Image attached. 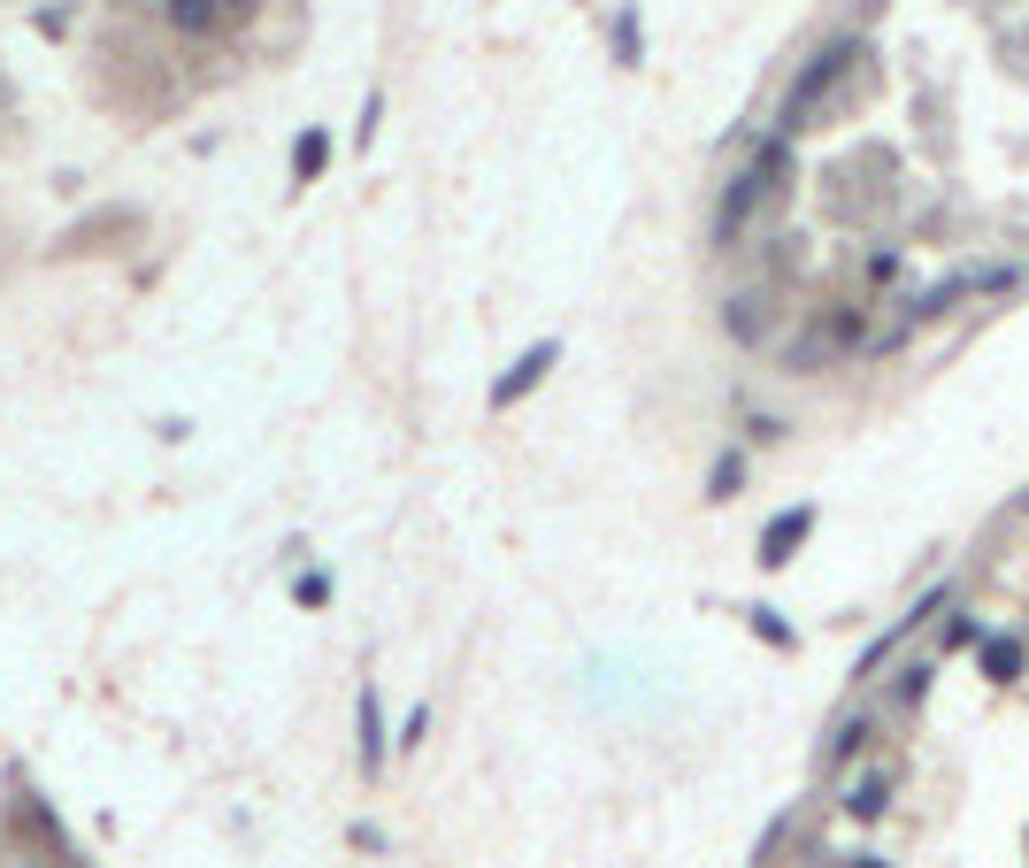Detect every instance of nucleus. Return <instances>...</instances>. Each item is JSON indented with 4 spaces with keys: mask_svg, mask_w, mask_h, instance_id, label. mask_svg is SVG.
<instances>
[{
    "mask_svg": "<svg viewBox=\"0 0 1029 868\" xmlns=\"http://www.w3.org/2000/svg\"><path fill=\"white\" fill-rule=\"evenodd\" d=\"M545 369H553V339H545V347H530V353H522V361L508 369V377L492 384V407H508V400H522V392H530V384H538Z\"/></svg>",
    "mask_w": 1029,
    "mask_h": 868,
    "instance_id": "nucleus-1",
    "label": "nucleus"
},
{
    "mask_svg": "<svg viewBox=\"0 0 1029 868\" xmlns=\"http://www.w3.org/2000/svg\"><path fill=\"white\" fill-rule=\"evenodd\" d=\"M807 522H815V508H792V516H776V530L761 538V561H792V546L807 538Z\"/></svg>",
    "mask_w": 1029,
    "mask_h": 868,
    "instance_id": "nucleus-2",
    "label": "nucleus"
},
{
    "mask_svg": "<svg viewBox=\"0 0 1029 868\" xmlns=\"http://www.w3.org/2000/svg\"><path fill=\"white\" fill-rule=\"evenodd\" d=\"M361 761H384V730H376V692H361Z\"/></svg>",
    "mask_w": 1029,
    "mask_h": 868,
    "instance_id": "nucleus-3",
    "label": "nucleus"
},
{
    "mask_svg": "<svg viewBox=\"0 0 1029 868\" xmlns=\"http://www.w3.org/2000/svg\"><path fill=\"white\" fill-rule=\"evenodd\" d=\"M323 155H331V139H323V131H308V139H300V147H293V177H300V184H308V177L323 170Z\"/></svg>",
    "mask_w": 1029,
    "mask_h": 868,
    "instance_id": "nucleus-4",
    "label": "nucleus"
},
{
    "mask_svg": "<svg viewBox=\"0 0 1029 868\" xmlns=\"http://www.w3.org/2000/svg\"><path fill=\"white\" fill-rule=\"evenodd\" d=\"M170 23H184V31H208V23H215V0H170Z\"/></svg>",
    "mask_w": 1029,
    "mask_h": 868,
    "instance_id": "nucleus-5",
    "label": "nucleus"
},
{
    "mask_svg": "<svg viewBox=\"0 0 1029 868\" xmlns=\"http://www.w3.org/2000/svg\"><path fill=\"white\" fill-rule=\"evenodd\" d=\"M860 738H868V722H838V738H830V761H846V753H860Z\"/></svg>",
    "mask_w": 1029,
    "mask_h": 868,
    "instance_id": "nucleus-6",
    "label": "nucleus"
}]
</instances>
